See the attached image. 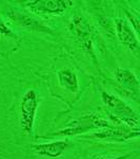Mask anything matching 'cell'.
<instances>
[{"mask_svg":"<svg viewBox=\"0 0 140 159\" xmlns=\"http://www.w3.org/2000/svg\"><path fill=\"white\" fill-rule=\"evenodd\" d=\"M101 100L115 120L120 123H124L129 129L139 130L138 114L123 100L115 94H111L105 91L101 92Z\"/></svg>","mask_w":140,"mask_h":159,"instance_id":"1","label":"cell"},{"mask_svg":"<svg viewBox=\"0 0 140 159\" xmlns=\"http://www.w3.org/2000/svg\"><path fill=\"white\" fill-rule=\"evenodd\" d=\"M113 125L110 124V122L106 119L100 117L96 114H86L83 115L77 119L73 120L68 126L64 129H59L55 132L54 136H76L83 133L90 132L92 129H102L106 127H111Z\"/></svg>","mask_w":140,"mask_h":159,"instance_id":"2","label":"cell"},{"mask_svg":"<svg viewBox=\"0 0 140 159\" xmlns=\"http://www.w3.org/2000/svg\"><path fill=\"white\" fill-rule=\"evenodd\" d=\"M39 106V97L34 89H29L22 97L20 106V127L27 135H32L36 111Z\"/></svg>","mask_w":140,"mask_h":159,"instance_id":"3","label":"cell"},{"mask_svg":"<svg viewBox=\"0 0 140 159\" xmlns=\"http://www.w3.org/2000/svg\"><path fill=\"white\" fill-rule=\"evenodd\" d=\"M68 31L83 50L93 54V28L81 15H75L70 20Z\"/></svg>","mask_w":140,"mask_h":159,"instance_id":"4","label":"cell"},{"mask_svg":"<svg viewBox=\"0 0 140 159\" xmlns=\"http://www.w3.org/2000/svg\"><path fill=\"white\" fill-rule=\"evenodd\" d=\"M73 6L68 0H33L23 2V7L36 14L60 15Z\"/></svg>","mask_w":140,"mask_h":159,"instance_id":"5","label":"cell"},{"mask_svg":"<svg viewBox=\"0 0 140 159\" xmlns=\"http://www.w3.org/2000/svg\"><path fill=\"white\" fill-rule=\"evenodd\" d=\"M115 25L117 38L121 43V45L126 50H129L135 57H138L139 40L132 25L129 24L128 20L123 18H117L115 20Z\"/></svg>","mask_w":140,"mask_h":159,"instance_id":"6","label":"cell"},{"mask_svg":"<svg viewBox=\"0 0 140 159\" xmlns=\"http://www.w3.org/2000/svg\"><path fill=\"white\" fill-rule=\"evenodd\" d=\"M7 17L13 20L16 25L24 28L27 31L38 33H47V34H53V30L49 25L43 24L41 20L35 18L31 15L24 14L22 12L16 11V10H11L7 12Z\"/></svg>","mask_w":140,"mask_h":159,"instance_id":"7","label":"cell"},{"mask_svg":"<svg viewBox=\"0 0 140 159\" xmlns=\"http://www.w3.org/2000/svg\"><path fill=\"white\" fill-rule=\"evenodd\" d=\"M139 136V130L131 129L129 127H106L99 129L94 134L89 136L92 139H97L102 141H126L133 139Z\"/></svg>","mask_w":140,"mask_h":159,"instance_id":"8","label":"cell"},{"mask_svg":"<svg viewBox=\"0 0 140 159\" xmlns=\"http://www.w3.org/2000/svg\"><path fill=\"white\" fill-rule=\"evenodd\" d=\"M114 75L117 83L137 101L139 96V81L133 71L126 68H117Z\"/></svg>","mask_w":140,"mask_h":159,"instance_id":"9","label":"cell"},{"mask_svg":"<svg viewBox=\"0 0 140 159\" xmlns=\"http://www.w3.org/2000/svg\"><path fill=\"white\" fill-rule=\"evenodd\" d=\"M71 142L68 140H58L52 142H44L33 145V151L38 155L49 158H59L68 148Z\"/></svg>","mask_w":140,"mask_h":159,"instance_id":"10","label":"cell"},{"mask_svg":"<svg viewBox=\"0 0 140 159\" xmlns=\"http://www.w3.org/2000/svg\"><path fill=\"white\" fill-rule=\"evenodd\" d=\"M58 82L62 88L67 89L72 93H77L79 91V80L72 69H61L57 73Z\"/></svg>","mask_w":140,"mask_h":159,"instance_id":"11","label":"cell"},{"mask_svg":"<svg viewBox=\"0 0 140 159\" xmlns=\"http://www.w3.org/2000/svg\"><path fill=\"white\" fill-rule=\"evenodd\" d=\"M126 15L129 19V24H132V28L133 30H135V33H138L139 32V17L137 14H134V13L130 12V11H126Z\"/></svg>","mask_w":140,"mask_h":159,"instance_id":"12","label":"cell"},{"mask_svg":"<svg viewBox=\"0 0 140 159\" xmlns=\"http://www.w3.org/2000/svg\"><path fill=\"white\" fill-rule=\"evenodd\" d=\"M0 34L4 35V36H11V37H15L14 32L7 27V25L3 21V19L0 17Z\"/></svg>","mask_w":140,"mask_h":159,"instance_id":"13","label":"cell"},{"mask_svg":"<svg viewBox=\"0 0 140 159\" xmlns=\"http://www.w3.org/2000/svg\"><path fill=\"white\" fill-rule=\"evenodd\" d=\"M133 155H134V153H128V154H124V155L116 156V157H111V156H98V157H96L94 159H129Z\"/></svg>","mask_w":140,"mask_h":159,"instance_id":"14","label":"cell"}]
</instances>
